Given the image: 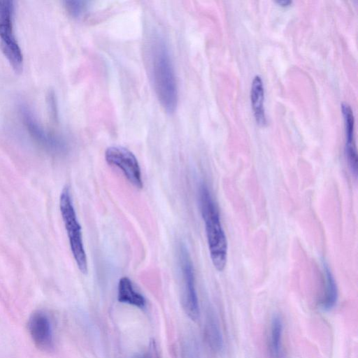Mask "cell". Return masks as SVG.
<instances>
[{
  "label": "cell",
  "mask_w": 358,
  "mask_h": 358,
  "mask_svg": "<svg viewBox=\"0 0 358 358\" xmlns=\"http://www.w3.org/2000/svg\"><path fill=\"white\" fill-rule=\"evenodd\" d=\"M14 13L13 1L0 0V46L10 65L19 73L23 66V55L14 32Z\"/></svg>",
  "instance_id": "5"
},
{
  "label": "cell",
  "mask_w": 358,
  "mask_h": 358,
  "mask_svg": "<svg viewBox=\"0 0 358 358\" xmlns=\"http://www.w3.org/2000/svg\"><path fill=\"white\" fill-rule=\"evenodd\" d=\"M105 159L108 164L119 168L133 186L143 188L140 166L133 152L121 146H111L106 149Z\"/></svg>",
  "instance_id": "7"
},
{
  "label": "cell",
  "mask_w": 358,
  "mask_h": 358,
  "mask_svg": "<svg viewBox=\"0 0 358 358\" xmlns=\"http://www.w3.org/2000/svg\"><path fill=\"white\" fill-rule=\"evenodd\" d=\"M179 261L183 280V308L188 317L196 321L199 316V308L194 268L188 251L183 245L179 248Z\"/></svg>",
  "instance_id": "6"
},
{
  "label": "cell",
  "mask_w": 358,
  "mask_h": 358,
  "mask_svg": "<svg viewBox=\"0 0 358 358\" xmlns=\"http://www.w3.org/2000/svg\"><path fill=\"white\" fill-rule=\"evenodd\" d=\"M283 323L279 315L271 318L268 332V350L271 358H282Z\"/></svg>",
  "instance_id": "12"
},
{
  "label": "cell",
  "mask_w": 358,
  "mask_h": 358,
  "mask_svg": "<svg viewBox=\"0 0 358 358\" xmlns=\"http://www.w3.org/2000/svg\"><path fill=\"white\" fill-rule=\"evenodd\" d=\"M19 111L27 133L41 148L55 156H63L68 152L69 145L65 138L44 128L28 106L21 104Z\"/></svg>",
  "instance_id": "4"
},
{
  "label": "cell",
  "mask_w": 358,
  "mask_h": 358,
  "mask_svg": "<svg viewBox=\"0 0 358 358\" xmlns=\"http://www.w3.org/2000/svg\"><path fill=\"white\" fill-rule=\"evenodd\" d=\"M47 101L50 115L54 120H56L57 118V107L56 98L53 92L48 93Z\"/></svg>",
  "instance_id": "16"
},
{
  "label": "cell",
  "mask_w": 358,
  "mask_h": 358,
  "mask_svg": "<svg viewBox=\"0 0 358 358\" xmlns=\"http://www.w3.org/2000/svg\"><path fill=\"white\" fill-rule=\"evenodd\" d=\"M276 3L281 6L287 7L290 6L292 3V1L289 0H278L276 1Z\"/></svg>",
  "instance_id": "17"
},
{
  "label": "cell",
  "mask_w": 358,
  "mask_h": 358,
  "mask_svg": "<svg viewBox=\"0 0 358 358\" xmlns=\"http://www.w3.org/2000/svg\"><path fill=\"white\" fill-rule=\"evenodd\" d=\"M139 358H152V356L149 355H145Z\"/></svg>",
  "instance_id": "18"
},
{
  "label": "cell",
  "mask_w": 358,
  "mask_h": 358,
  "mask_svg": "<svg viewBox=\"0 0 358 358\" xmlns=\"http://www.w3.org/2000/svg\"><path fill=\"white\" fill-rule=\"evenodd\" d=\"M338 300V289L335 279L329 268L323 265V293L320 301L321 308L326 311L331 310Z\"/></svg>",
  "instance_id": "13"
},
{
  "label": "cell",
  "mask_w": 358,
  "mask_h": 358,
  "mask_svg": "<svg viewBox=\"0 0 358 358\" xmlns=\"http://www.w3.org/2000/svg\"><path fill=\"white\" fill-rule=\"evenodd\" d=\"M199 202L205 224L210 259L214 267L222 271L224 269L227 261V241L221 224L217 206L205 183L199 186Z\"/></svg>",
  "instance_id": "2"
},
{
  "label": "cell",
  "mask_w": 358,
  "mask_h": 358,
  "mask_svg": "<svg viewBox=\"0 0 358 358\" xmlns=\"http://www.w3.org/2000/svg\"><path fill=\"white\" fill-rule=\"evenodd\" d=\"M64 4L66 10L74 18H80L85 15L89 6L87 1L80 0L65 1Z\"/></svg>",
  "instance_id": "15"
},
{
  "label": "cell",
  "mask_w": 358,
  "mask_h": 358,
  "mask_svg": "<svg viewBox=\"0 0 358 358\" xmlns=\"http://www.w3.org/2000/svg\"><path fill=\"white\" fill-rule=\"evenodd\" d=\"M59 209L75 262L80 271L86 274L87 273V262L81 226L77 218L70 189L67 185L64 187L60 194Z\"/></svg>",
  "instance_id": "3"
},
{
  "label": "cell",
  "mask_w": 358,
  "mask_h": 358,
  "mask_svg": "<svg viewBox=\"0 0 358 358\" xmlns=\"http://www.w3.org/2000/svg\"><path fill=\"white\" fill-rule=\"evenodd\" d=\"M117 300L139 308H144L146 301L144 296L134 287L131 280L127 277L120 279L117 286Z\"/></svg>",
  "instance_id": "11"
},
{
  "label": "cell",
  "mask_w": 358,
  "mask_h": 358,
  "mask_svg": "<svg viewBox=\"0 0 358 358\" xmlns=\"http://www.w3.org/2000/svg\"><path fill=\"white\" fill-rule=\"evenodd\" d=\"M29 334L35 345L43 351H50L54 345L53 334L50 319L41 310L34 311L28 321Z\"/></svg>",
  "instance_id": "8"
},
{
  "label": "cell",
  "mask_w": 358,
  "mask_h": 358,
  "mask_svg": "<svg viewBox=\"0 0 358 358\" xmlns=\"http://www.w3.org/2000/svg\"><path fill=\"white\" fill-rule=\"evenodd\" d=\"M345 131V152L349 167L355 176L357 173V153L355 141V117L350 106L347 103L341 104Z\"/></svg>",
  "instance_id": "9"
},
{
  "label": "cell",
  "mask_w": 358,
  "mask_h": 358,
  "mask_svg": "<svg viewBox=\"0 0 358 358\" xmlns=\"http://www.w3.org/2000/svg\"><path fill=\"white\" fill-rule=\"evenodd\" d=\"M250 99L255 118L258 124L264 126L266 118L264 107V89L261 77L256 75L252 80Z\"/></svg>",
  "instance_id": "10"
},
{
  "label": "cell",
  "mask_w": 358,
  "mask_h": 358,
  "mask_svg": "<svg viewBox=\"0 0 358 358\" xmlns=\"http://www.w3.org/2000/svg\"><path fill=\"white\" fill-rule=\"evenodd\" d=\"M151 78L159 103L169 113L175 111L178 103V87L170 52L160 36L152 37L149 45Z\"/></svg>",
  "instance_id": "1"
},
{
  "label": "cell",
  "mask_w": 358,
  "mask_h": 358,
  "mask_svg": "<svg viewBox=\"0 0 358 358\" xmlns=\"http://www.w3.org/2000/svg\"><path fill=\"white\" fill-rule=\"evenodd\" d=\"M205 334L210 348L215 353L222 352L224 347L222 333L217 317L212 310L208 313Z\"/></svg>",
  "instance_id": "14"
}]
</instances>
